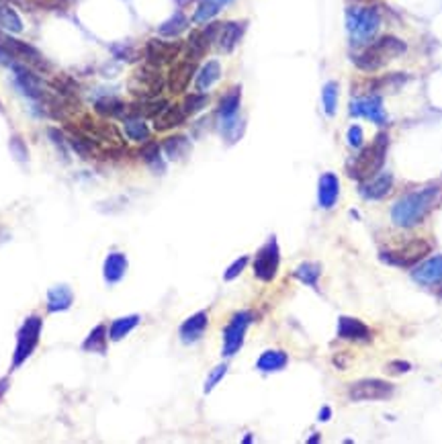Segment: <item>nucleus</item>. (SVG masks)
<instances>
[{"label": "nucleus", "instance_id": "de8ad7c7", "mask_svg": "<svg viewBox=\"0 0 442 444\" xmlns=\"http://www.w3.org/2000/svg\"><path fill=\"white\" fill-rule=\"evenodd\" d=\"M332 418V410L328 408V406H323L321 410H319V422H328Z\"/></svg>", "mask_w": 442, "mask_h": 444}, {"label": "nucleus", "instance_id": "3c124183", "mask_svg": "<svg viewBox=\"0 0 442 444\" xmlns=\"http://www.w3.org/2000/svg\"><path fill=\"white\" fill-rule=\"evenodd\" d=\"M0 113H4V107H2V102H0Z\"/></svg>", "mask_w": 442, "mask_h": 444}, {"label": "nucleus", "instance_id": "412c9836", "mask_svg": "<svg viewBox=\"0 0 442 444\" xmlns=\"http://www.w3.org/2000/svg\"><path fill=\"white\" fill-rule=\"evenodd\" d=\"M391 189H393V176L389 172H383L373 176L371 181H365L360 185V194L371 201H383L391 192Z\"/></svg>", "mask_w": 442, "mask_h": 444}, {"label": "nucleus", "instance_id": "1a4fd4ad", "mask_svg": "<svg viewBox=\"0 0 442 444\" xmlns=\"http://www.w3.org/2000/svg\"><path fill=\"white\" fill-rule=\"evenodd\" d=\"M0 39L4 43V47L8 49V54L17 60V62L27 63L33 70H41V72H47L49 70V63L47 60L41 56V52L37 47L29 45L27 41H21L13 35H6V33L0 31Z\"/></svg>", "mask_w": 442, "mask_h": 444}, {"label": "nucleus", "instance_id": "5701e85b", "mask_svg": "<svg viewBox=\"0 0 442 444\" xmlns=\"http://www.w3.org/2000/svg\"><path fill=\"white\" fill-rule=\"evenodd\" d=\"M74 303V293L68 285H54L49 291H47V299H45V305H47V312L49 314H62V312H68Z\"/></svg>", "mask_w": 442, "mask_h": 444}, {"label": "nucleus", "instance_id": "c756f323", "mask_svg": "<svg viewBox=\"0 0 442 444\" xmlns=\"http://www.w3.org/2000/svg\"><path fill=\"white\" fill-rule=\"evenodd\" d=\"M211 45H213V43L209 41V37L205 35V31H192L189 35L187 45H185V49H187V58L192 60V62L201 60V58L209 52V47H211Z\"/></svg>", "mask_w": 442, "mask_h": 444}, {"label": "nucleus", "instance_id": "7c9ffc66", "mask_svg": "<svg viewBox=\"0 0 442 444\" xmlns=\"http://www.w3.org/2000/svg\"><path fill=\"white\" fill-rule=\"evenodd\" d=\"M123 131H125V135L131 141H139V144L150 141V127L146 125L144 117H135V115L125 117Z\"/></svg>", "mask_w": 442, "mask_h": 444}, {"label": "nucleus", "instance_id": "2eb2a0df", "mask_svg": "<svg viewBox=\"0 0 442 444\" xmlns=\"http://www.w3.org/2000/svg\"><path fill=\"white\" fill-rule=\"evenodd\" d=\"M195 72H197V63L192 62V60H183V62L174 63L172 68H170V74H168V89L174 93V95H181V93H185L187 91V86L190 84V80H192V76H195Z\"/></svg>", "mask_w": 442, "mask_h": 444}, {"label": "nucleus", "instance_id": "a878e982", "mask_svg": "<svg viewBox=\"0 0 442 444\" xmlns=\"http://www.w3.org/2000/svg\"><path fill=\"white\" fill-rule=\"evenodd\" d=\"M287 362H289V356L283 350H264L256 360V369L262 373H277V371H283Z\"/></svg>", "mask_w": 442, "mask_h": 444}, {"label": "nucleus", "instance_id": "58836bf2", "mask_svg": "<svg viewBox=\"0 0 442 444\" xmlns=\"http://www.w3.org/2000/svg\"><path fill=\"white\" fill-rule=\"evenodd\" d=\"M207 105H209V95L207 93H199V91L183 100V109H185L187 115H195V113L203 111Z\"/></svg>", "mask_w": 442, "mask_h": 444}, {"label": "nucleus", "instance_id": "4468645a", "mask_svg": "<svg viewBox=\"0 0 442 444\" xmlns=\"http://www.w3.org/2000/svg\"><path fill=\"white\" fill-rule=\"evenodd\" d=\"M350 113H352V117H363V119H369V121H373L377 125L387 123V113H385L383 100L377 95L360 96V98L352 100Z\"/></svg>", "mask_w": 442, "mask_h": 444}, {"label": "nucleus", "instance_id": "6e6552de", "mask_svg": "<svg viewBox=\"0 0 442 444\" xmlns=\"http://www.w3.org/2000/svg\"><path fill=\"white\" fill-rule=\"evenodd\" d=\"M254 319V314L252 312H238V314H234V317L229 319V323L225 326V330H223V356H234L238 350L242 349V344H244V336H246V332H248V326L252 323Z\"/></svg>", "mask_w": 442, "mask_h": 444}, {"label": "nucleus", "instance_id": "2f4dec72", "mask_svg": "<svg viewBox=\"0 0 442 444\" xmlns=\"http://www.w3.org/2000/svg\"><path fill=\"white\" fill-rule=\"evenodd\" d=\"M107 344H109V334L107 328L100 323L91 330V334L86 336V340L82 342V350L84 352H96V354H105L107 352Z\"/></svg>", "mask_w": 442, "mask_h": 444}, {"label": "nucleus", "instance_id": "c03bdc74", "mask_svg": "<svg viewBox=\"0 0 442 444\" xmlns=\"http://www.w3.org/2000/svg\"><path fill=\"white\" fill-rule=\"evenodd\" d=\"M346 139L352 148H363V139H365L363 127H358V125L350 127V129H348V133H346Z\"/></svg>", "mask_w": 442, "mask_h": 444}, {"label": "nucleus", "instance_id": "4c0bfd02", "mask_svg": "<svg viewBox=\"0 0 442 444\" xmlns=\"http://www.w3.org/2000/svg\"><path fill=\"white\" fill-rule=\"evenodd\" d=\"M321 102H323V111L328 117L336 115L338 109V84L336 82H328L321 91Z\"/></svg>", "mask_w": 442, "mask_h": 444}, {"label": "nucleus", "instance_id": "f704fd0d", "mask_svg": "<svg viewBox=\"0 0 442 444\" xmlns=\"http://www.w3.org/2000/svg\"><path fill=\"white\" fill-rule=\"evenodd\" d=\"M189 27V19L185 17V13H174L168 21H164L158 27V33L162 37H178L181 33Z\"/></svg>", "mask_w": 442, "mask_h": 444}, {"label": "nucleus", "instance_id": "dca6fc26", "mask_svg": "<svg viewBox=\"0 0 442 444\" xmlns=\"http://www.w3.org/2000/svg\"><path fill=\"white\" fill-rule=\"evenodd\" d=\"M411 277L420 285H442V256H432L411 270Z\"/></svg>", "mask_w": 442, "mask_h": 444}, {"label": "nucleus", "instance_id": "aec40b11", "mask_svg": "<svg viewBox=\"0 0 442 444\" xmlns=\"http://www.w3.org/2000/svg\"><path fill=\"white\" fill-rule=\"evenodd\" d=\"M340 197V183H338V176L332 174V172H326L319 176V183H317V201H319V207L321 209H332L336 205Z\"/></svg>", "mask_w": 442, "mask_h": 444}, {"label": "nucleus", "instance_id": "a18cd8bd", "mask_svg": "<svg viewBox=\"0 0 442 444\" xmlns=\"http://www.w3.org/2000/svg\"><path fill=\"white\" fill-rule=\"evenodd\" d=\"M411 365L408 360H393L387 365V373L391 375H404V373H410Z\"/></svg>", "mask_w": 442, "mask_h": 444}, {"label": "nucleus", "instance_id": "72a5a7b5", "mask_svg": "<svg viewBox=\"0 0 442 444\" xmlns=\"http://www.w3.org/2000/svg\"><path fill=\"white\" fill-rule=\"evenodd\" d=\"M142 158L144 162L156 172V174H162L166 170V164H164V158H162V150H160V144L156 141H146V146L142 148Z\"/></svg>", "mask_w": 442, "mask_h": 444}, {"label": "nucleus", "instance_id": "b1692460", "mask_svg": "<svg viewBox=\"0 0 442 444\" xmlns=\"http://www.w3.org/2000/svg\"><path fill=\"white\" fill-rule=\"evenodd\" d=\"M187 117H189V115L185 113L183 105L166 107L158 117L154 119V129H156V131H170V129H174V127L183 125Z\"/></svg>", "mask_w": 442, "mask_h": 444}, {"label": "nucleus", "instance_id": "49530a36", "mask_svg": "<svg viewBox=\"0 0 442 444\" xmlns=\"http://www.w3.org/2000/svg\"><path fill=\"white\" fill-rule=\"evenodd\" d=\"M8 389H10V379H8V377H2V379H0V401L4 399V395H6Z\"/></svg>", "mask_w": 442, "mask_h": 444}, {"label": "nucleus", "instance_id": "0eeeda50", "mask_svg": "<svg viewBox=\"0 0 442 444\" xmlns=\"http://www.w3.org/2000/svg\"><path fill=\"white\" fill-rule=\"evenodd\" d=\"M279 264H281V248L277 238L273 236L254 256V277L262 283H270L279 273Z\"/></svg>", "mask_w": 442, "mask_h": 444}, {"label": "nucleus", "instance_id": "79ce46f5", "mask_svg": "<svg viewBox=\"0 0 442 444\" xmlns=\"http://www.w3.org/2000/svg\"><path fill=\"white\" fill-rule=\"evenodd\" d=\"M225 373H227V365L223 362V365H218L211 373H209V377L205 381V393H211L218 385H220V381L225 377Z\"/></svg>", "mask_w": 442, "mask_h": 444}, {"label": "nucleus", "instance_id": "c9c22d12", "mask_svg": "<svg viewBox=\"0 0 442 444\" xmlns=\"http://www.w3.org/2000/svg\"><path fill=\"white\" fill-rule=\"evenodd\" d=\"M0 29L8 33H21L23 31V21L19 17V13L8 6V4H2L0 2Z\"/></svg>", "mask_w": 442, "mask_h": 444}, {"label": "nucleus", "instance_id": "603ef678", "mask_svg": "<svg viewBox=\"0 0 442 444\" xmlns=\"http://www.w3.org/2000/svg\"><path fill=\"white\" fill-rule=\"evenodd\" d=\"M0 234H2V229H0Z\"/></svg>", "mask_w": 442, "mask_h": 444}, {"label": "nucleus", "instance_id": "f03ea898", "mask_svg": "<svg viewBox=\"0 0 442 444\" xmlns=\"http://www.w3.org/2000/svg\"><path fill=\"white\" fill-rule=\"evenodd\" d=\"M408 52V45L395 37V35H385L381 39H373L369 45H365V49L354 56V63L358 70L365 72H377L385 63H389L393 58H399Z\"/></svg>", "mask_w": 442, "mask_h": 444}, {"label": "nucleus", "instance_id": "ea45409f", "mask_svg": "<svg viewBox=\"0 0 442 444\" xmlns=\"http://www.w3.org/2000/svg\"><path fill=\"white\" fill-rule=\"evenodd\" d=\"M8 148H10V154H13V158L17 160V162L25 164V162L29 160V150H27V144H25V139H23L21 135H13V137H10V141H8Z\"/></svg>", "mask_w": 442, "mask_h": 444}, {"label": "nucleus", "instance_id": "a19ab883", "mask_svg": "<svg viewBox=\"0 0 442 444\" xmlns=\"http://www.w3.org/2000/svg\"><path fill=\"white\" fill-rule=\"evenodd\" d=\"M248 262H250V258L248 256H240L238 260H234L229 266H227V270L223 273V281H234V279H238L242 273H244V268L248 266Z\"/></svg>", "mask_w": 442, "mask_h": 444}, {"label": "nucleus", "instance_id": "c85d7f7f", "mask_svg": "<svg viewBox=\"0 0 442 444\" xmlns=\"http://www.w3.org/2000/svg\"><path fill=\"white\" fill-rule=\"evenodd\" d=\"M162 152L168 160H183L190 152L189 137L185 135H170L162 141Z\"/></svg>", "mask_w": 442, "mask_h": 444}, {"label": "nucleus", "instance_id": "7ed1b4c3", "mask_svg": "<svg viewBox=\"0 0 442 444\" xmlns=\"http://www.w3.org/2000/svg\"><path fill=\"white\" fill-rule=\"evenodd\" d=\"M387 144H389L387 133H379L371 146L363 148L358 152V156H354V160L350 162V176L360 181V183L371 181L373 176H377L379 170L383 168V164H385Z\"/></svg>", "mask_w": 442, "mask_h": 444}, {"label": "nucleus", "instance_id": "f8f14e48", "mask_svg": "<svg viewBox=\"0 0 442 444\" xmlns=\"http://www.w3.org/2000/svg\"><path fill=\"white\" fill-rule=\"evenodd\" d=\"M162 89H164V78L160 74V68L152 66V63L139 68L131 78V93L139 96L142 100L158 96Z\"/></svg>", "mask_w": 442, "mask_h": 444}, {"label": "nucleus", "instance_id": "9d476101", "mask_svg": "<svg viewBox=\"0 0 442 444\" xmlns=\"http://www.w3.org/2000/svg\"><path fill=\"white\" fill-rule=\"evenodd\" d=\"M393 385L389 381L363 379L350 385L348 397L352 401H385L393 395Z\"/></svg>", "mask_w": 442, "mask_h": 444}, {"label": "nucleus", "instance_id": "f257e3e1", "mask_svg": "<svg viewBox=\"0 0 442 444\" xmlns=\"http://www.w3.org/2000/svg\"><path fill=\"white\" fill-rule=\"evenodd\" d=\"M441 197V187L430 185L420 190L408 192L391 207V222L399 227H413L424 222Z\"/></svg>", "mask_w": 442, "mask_h": 444}, {"label": "nucleus", "instance_id": "a211bd4d", "mask_svg": "<svg viewBox=\"0 0 442 444\" xmlns=\"http://www.w3.org/2000/svg\"><path fill=\"white\" fill-rule=\"evenodd\" d=\"M246 25L248 23H240V21H227V23H221L220 35H218V47H220L223 54H231L238 43L242 41L244 37V31H246Z\"/></svg>", "mask_w": 442, "mask_h": 444}, {"label": "nucleus", "instance_id": "4be33fe9", "mask_svg": "<svg viewBox=\"0 0 442 444\" xmlns=\"http://www.w3.org/2000/svg\"><path fill=\"white\" fill-rule=\"evenodd\" d=\"M338 336L342 340H352V342H367L371 340V330L356 317L342 316L338 319Z\"/></svg>", "mask_w": 442, "mask_h": 444}, {"label": "nucleus", "instance_id": "f3484780", "mask_svg": "<svg viewBox=\"0 0 442 444\" xmlns=\"http://www.w3.org/2000/svg\"><path fill=\"white\" fill-rule=\"evenodd\" d=\"M129 268V260L123 252H109L102 264V279L107 285H117L123 281Z\"/></svg>", "mask_w": 442, "mask_h": 444}, {"label": "nucleus", "instance_id": "6ab92c4d", "mask_svg": "<svg viewBox=\"0 0 442 444\" xmlns=\"http://www.w3.org/2000/svg\"><path fill=\"white\" fill-rule=\"evenodd\" d=\"M207 326H209V314H207L205 309L192 314V316L187 317V319L183 321V326H181V330H178L181 340H183L185 344H192V342L201 340V336L205 334Z\"/></svg>", "mask_w": 442, "mask_h": 444}, {"label": "nucleus", "instance_id": "20e7f679", "mask_svg": "<svg viewBox=\"0 0 442 444\" xmlns=\"http://www.w3.org/2000/svg\"><path fill=\"white\" fill-rule=\"evenodd\" d=\"M381 27V15L373 6H352L346 10V29L354 45H369Z\"/></svg>", "mask_w": 442, "mask_h": 444}, {"label": "nucleus", "instance_id": "9b49d317", "mask_svg": "<svg viewBox=\"0 0 442 444\" xmlns=\"http://www.w3.org/2000/svg\"><path fill=\"white\" fill-rule=\"evenodd\" d=\"M430 244L426 240H411L406 246H402L395 252H383L381 260L393 266H402V268H411L416 266L420 260H424L430 254Z\"/></svg>", "mask_w": 442, "mask_h": 444}, {"label": "nucleus", "instance_id": "393cba45", "mask_svg": "<svg viewBox=\"0 0 442 444\" xmlns=\"http://www.w3.org/2000/svg\"><path fill=\"white\" fill-rule=\"evenodd\" d=\"M221 78V63L218 60H209L201 66V70L195 76V89L199 93H207Z\"/></svg>", "mask_w": 442, "mask_h": 444}, {"label": "nucleus", "instance_id": "bb28decb", "mask_svg": "<svg viewBox=\"0 0 442 444\" xmlns=\"http://www.w3.org/2000/svg\"><path fill=\"white\" fill-rule=\"evenodd\" d=\"M139 319H142V317L137 316V314L113 319V321H111V326L107 328L109 340H111V342H121L123 338H127V336H129V334H131L137 326H139Z\"/></svg>", "mask_w": 442, "mask_h": 444}, {"label": "nucleus", "instance_id": "473e14b6", "mask_svg": "<svg viewBox=\"0 0 442 444\" xmlns=\"http://www.w3.org/2000/svg\"><path fill=\"white\" fill-rule=\"evenodd\" d=\"M293 277H295L297 281H301L303 285L317 289V285H319V277H321V266H319L317 262H301V264L295 268Z\"/></svg>", "mask_w": 442, "mask_h": 444}, {"label": "nucleus", "instance_id": "8fccbe9b", "mask_svg": "<svg viewBox=\"0 0 442 444\" xmlns=\"http://www.w3.org/2000/svg\"><path fill=\"white\" fill-rule=\"evenodd\" d=\"M0 2H19V0H0Z\"/></svg>", "mask_w": 442, "mask_h": 444}, {"label": "nucleus", "instance_id": "37998d69", "mask_svg": "<svg viewBox=\"0 0 442 444\" xmlns=\"http://www.w3.org/2000/svg\"><path fill=\"white\" fill-rule=\"evenodd\" d=\"M39 8H45V10H66L72 0H33Z\"/></svg>", "mask_w": 442, "mask_h": 444}, {"label": "nucleus", "instance_id": "423d86ee", "mask_svg": "<svg viewBox=\"0 0 442 444\" xmlns=\"http://www.w3.org/2000/svg\"><path fill=\"white\" fill-rule=\"evenodd\" d=\"M41 330H43V319L39 316H35V314L23 321V326L17 332V346H15V352H13L10 371L21 369L25 365V360H29V356L39 346Z\"/></svg>", "mask_w": 442, "mask_h": 444}, {"label": "nucleus", "instance_id": "ddd939ff", "mask_svg": "<svg viewBox=\"0 0 442 444\" xmlns=\"http://www.w3.org/2000/svg\"><path fill=\"white\" fill-rule=\"evenodd\" d=\"M183 49V43H174V41H162V39H150L146 45V62L162 68L166 63H172Z\"/></svg>", "mask_w": 442, "mask_h": 444}, {"label": "nucleus", "instance_id": "39448f33", "mask_svg": "<svg viewBox=\"0 0 442 444\" xmlns=\"http://www.w3.org/2000/svg\"><path fill=\"white\" fill-rule=\"evenodd\" d=\"M240 102H242V89L234 86L221 96L220 107H218V121H220L221 133L231 144L238 141L240 135L244 133V121L240 119Z\"/></svg>", "mask_w": 442, "mask_h": 444}, {"label": "nucleus", "instance_id": "09e8293b", "mask_svg": "<svg viewBox=\"0 0 442 444\" xmlns=\"http://www.w3.org/2000/svg\"><path fill=\"white\" fill-rule=\"evenodd\" d=\"M220 2H221V6H227V4H229L231 0H220Z\"/></svg>", "mask_w": 442, "mask_h": 444}, {"label": "nucleus", "instance_id": "cd10ccee", "mask_svg": "<svg viewBox=\"0 0 442 444\" xmlns=\"http://www.w3.org/2000/svg\"><path fill=\"white\" fill-rule=\"evenodd\" d=\"M95 111L100 117H113V119H125L127 105L117 96H102L95 102Z\"/></svg>", "mask_w": 442, "mask_h": 444}, {"label": "nucleus", "instance_id": "e433bc0d", "mask_svg": "<svg viewBox=\"0 0 442 444\" xmlns=\"http://www.w3.org/2000/svg\"><path fill=\"white\" fill-rule=\"evenodd\" d=\"M221 8V2L220 0H201L199 4H197V10H195V15H192V21L195 23H209L213 17H218V13H220Z\"/></svg>", "mask_w": 442, "mask_h": 444}]
</instances>
